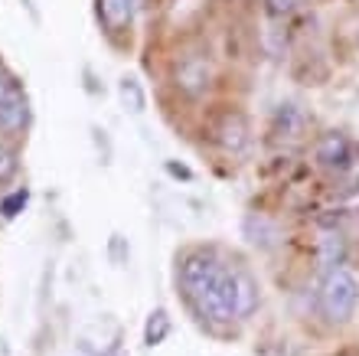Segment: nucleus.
Returning a JSON list of instances; mask_svg holds the SVG:
<instances>
[{"instance_id": "nucleus-12", "label": "nucleus", "mask_w": 359, "mask_h": 356, "mask_svg": "<svg viewBox=\"0 0 359 356\" xmlns=\"http://www.w3.org/2000/svg\"><path fill=\"white\" fill-rule=\"evenodd\" d=\"M23 203H27V190H17L13 197H7L4 203H0V213H4V216L10 219V216H17V209L23 206Z\"/></svg>"}, {"instance_id": "nucleus-4", "label": "nucleus", "mask_w": 359, "mask_h": 356, "mask_svg": "<svg viewBox=\"0 0 359 356\" xmlns=\"http://www.w3.org/2000/svg\"><path fill=\"white\" fill-rule=\"evenodd\" d=\"M317 160L330 170H346L353 164V141L346 134H327L320 144H317Z\"/></svg>"}, {"instance_id": "nucleus-8", "label": "nucleus", "mask_w": 359, "mask_h": 356, "mask_svg": "<svg viewBox=\"0 0 359 356\" xmlns=\"http://www.w3.org/2000/svg\"><path fill=\"white\" fill-rule=\"evenodd\" d=\"M317 258H320V268L333 272V268H343V258H346V242H343L340 232H323L320 242H317Z\"/></svg>"}, {"instance_id": "nucleus-10", "label": "nucleus", "mask_w": 359, "mask_h": 356, "mask_svg": "<svg viewBox=\"0 0 359 356\" xmlns=\"http://www.w3.org/2000/svg\"><path fill=\"white\" fill-rule=\"evenodd\" d=\"M118 95H121V102L131 108V112H144V105H147V98H144V88L137 79H121V85H118Z\"/></svg>"}, {"instance_id": "nucleus-11", "label": "nucleus", "mask_w": 359, "mask_h": 356, "mask_svg": "<svg viewBox=\"0 0 359 356\" xmlns=\"http://www.w3.org/2000/svg\"><path fill=\"white\" fill-rule=\"evenodd\" d=\"M13 173H17V154H13L7 144H0V187H4Z\"/></svg>"}, {"instance_id": "nucleus-2", "label": "nucleus", "mask_w": 359, "mask_h": 356, "mask_svg": "<svg viewBox=\"0 0 359 356\" xmlns=\"http://www.w3.org/2000/svg\"><path fill=\"white\" fill-rule=\"evenodd\" d=\"M359 308V278L350 268H333L320 278L317 310L327 324H346Z\"/></svg>"}, {"instance_id": "nucleus-6", "label": "nucleus", "mask_w": 359, "mask_h": 356, "mask_svg": "<svg viewBox=\"0 0 359 356\" xmlns=\"http://www.w3.org/2000/svg\"><path fill=\"white\" fill-rule=\"evenodd\" d=\"M216 134H219V144H222L229 154H245L248 150V128L238 114H226V118L219 121Z\"/></svg>"}, {"instance_id": "nucleus-7", "label": "nucleus", "mask_w": 359, "mask_h": 356, "mask_svg": "<svg viewBox=\"0 0 359 356\" xmlns=\"http://www.w3.org/2000/svg\"><path fill=\"white\" fill-rule=\"evenodd\" d=\"M137 4L141 0H98V13H102V23L111 33H118V29H124L128 23H131L134 10H137Z\"/></svg>"}, {"instance_id": "nucleus-9", "label": "nucleus", "mask_w": 359, "mask_h": 356, "mask_svg": "<svg viewBox=\"0 0 359 356\" xmlns=\"http://www.w3.org/2000/svg\"><path fill=\"white\" fill-rule=\"evenodd\" d=\"M170 334V317H167V310H154L151 317H147V327H144V343L147 347H157L163 343Z\"/></svg>"}, {"instance_id": "nucleus-5", "label": "nucleus", "mask_w": 359, "mask_h": 356, "mask_svg": "<svg viewBox=\"0 0 359 356\" xmlns=\"http://www.w3.org/2000/svg\"><path fill=\"white\" fill-rule=\"evenodd\" d=\"M27 98L17 85H10V92L0 98V128L4 131H20L27 124Z\"/></svg>"}, {"instance_id": "nucleus-3", "label": "nucleus", "mask_w": 359, "mask_h": 356, "mask_svg": "<svg viewBox=\"0 0 359 356\" xmlns=\"http://www.w3.org/2000/svg\"><path fill=\"white\" fill-rule=\"evenodd\" d=\"M209 79H212V69L203 56H187L177 66V85L187 95H199L209 88Z\"/></svg>"}, {"instance_id": "nucleus-1", "label": "nucleus", "mask_w": 359, "mask_h": 356, "mask_svg": "<svg viewBox=\"0 0 359 356\" xmlns=\"http://www.w3.org/2000/svg\"><path fill=\"white\" fill-rule=\"evenodd\" d=\"M177 282L189 308L209 324H236L255 314L258 282L242 265L222 262L209 249H193L180 258Z\"/></svg>"}]
</instances>
